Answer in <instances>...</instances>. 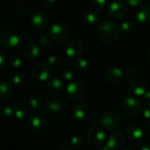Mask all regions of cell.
I'll return each instance as SVG.
<instances>
[{
	"mask_svg": "<svg viewBox=\"0 0 150 150\" xmlns=\"http://www.w3.org/2000/svg\"><path fill=\"white\" fill-rule=\"evenodd\" d=\"M120 33V26L111 20H106L101 22L96 30V35L99 40L103 43L108 45L115 43L118 40Z\"/></svg>",
	"mask_w": 150,
	"mask_h": 150,
	"instance_id": "6da1fadb",
	"label": "cell"
},
{
	"mask_svg": "<svg viewBox=\"0 0 150 150\" xmlns=\"http://www.w3.org/2000/svg\"><path fill=\"white\" fill-rule=\"evenodd\" d=\"M142 109L141 102L133 96H129L125 98L120 103V110L121 112L128 117H132L138 114Z\"/></svg>",
	"mask_w": 150,
	"mask_h": 150,
	"instance_id": "7a4b0ae2",
	"label": "cell"
},
{
	"mask_svg": "<svg viewBox=\"0 0 150 150\" xmlns=\"http://www.w3.org/2000/svg\"><path fill=\"white\" fill-rule=\"evenodd\" d=\"M100 123L105 129L109 131H114L120 127L121 117L120 116L112 110H107L103 112L100 117Z\"/></svg>",
	"mask_w": 150,
	"mask_h": 150,
	"instance_id": "3957f363",
	"label": "cell"
},
{
	"mask_svg": "<svg viewBox=\"0 0 150 150\" xmlns=\"http://www.w3.org/2000/svg\"><path fill=\"white\" fill-rule=\"evenodd\" d=\"M48 35L53 42H63L69 36V29L61 22H54L50 27Z\"/></svg>",
	"mask_w": 150,
	"mask_h": 150,
	"instance_id": "277c9868",
	"label": "cell"
},
{
	"mask_svg": "<svg viewBox=\"0 0 150 150\" xmlns=\"http://www.w3.org/2000/svg\"><path fill=\"white\" fill-rule=\"evenodd\" d=\"M32 77L36 81H47L51 74V68L49 64L37 63L34 64L30 69Z\"/></svg>",
	"mask_w": 150,
	"mask_h": 150,
	"instance_id": "5b68a950",
	"label": "cell"
},
{
	"mask_svg": "<svg viewBox=\"0 0 150 150\" xmlns=\"http://www.w3.org/2000/svg\"><path fill=\"white\" fill-rule=\"evenodd\" d=\"M47 123L46 117L41 112H35L29 116L27 120V127L29 131L37 132L42 131Z\"/></svg>",
	"mask_w": 150,
	"mask_h": 150,
	"instance_id": "8992f818",
	"label": "cell"
},
{
	"mask_svg": "<svg viewBox=\"0 0 150 150\" xmlns=\"http://www.w3.org/2000/svg\"><path fill=\"white\" fill-rule=\"evenodd\" d=\"M84 50V44L79 39H71L65 45V55L69 58H79Z\"/></svg>",
	"mask_w": 150,
	"mask_h": 150,
	"instance_id": "52a82bcc",
	"label": "cell"
},
{
	"mask_svg": "<svg viewBox=\"0 0 150 150\" xmlns=\"http://www.w3.org/2000/svg\"><path fill=\"white\" fill-rule=\"evenodd\" d=\"M88 141L95 146H100L106 141V133L99 126H92L87 132Z\"/></svg>",
	"mask_w": 150,
	"mask_h": 150,
	"instance_id": "ba28073f",
	"label": "cell"
},
{
	"mask_svg": "<svg viewBox=\"0 0 150 150\" xmlns=\"http://www.w3.org/2000/svg\"><path fill=\"white\" fill-rule=\"evenodd\" d=\"M66 96L71 101L81 100L85 94V87L81 82H71L65 88Z\"/></svg>",
	"mask_w": 150,
	"mask_h": 150,
	"instance_id": "9c48e42d",
	"label": "cell"
},
{
	"mask_svg": "<svg viewBox=\"0 0 150 150\" xmlns=\"http://www.w3.org/2000/svg\"><path fill=\"white\" fill-rule=\"evenodd\" d=\"M21 42V36L19 34L12 29L5 30L0 35V42L6 48L16 47Z\"/></svg>",
	"mask_w": 150,
	"mask_h": 150,
	"instance_id": "30bf717a",
	"label": "cell"
},
{
	"mask_svg": "<svg viewBox=\"0 0 150 150\" xmlns=\"http://www.w3.org/2000/svg\"><path fill=\"white\" fill-rule=\"evenodd\" d=\"M128 13L127 6L119 0H116L110 4L108 6V13L110 17L114 19H122L124 18Z\"/></svg>",
	"mask_w": 150,
	"mask_h": 150,
	"instance_id": "8fae6325",
	"label": "cell"
},
{
	"mask_svg": "<svg viewBox=\"0 0 150 150\" xmlns=\"http://www.w3.org/2000/svg\"><path fill=\"white\" fill-rule=\"evenodd\" d=\"M47 93L53 97L60 96L64 91V84L59 78L54 77L48 81L46 85Z\"/></svg>",
	"mask_w": 150,
	"mask_h": 150,
	"instance_id": "7c38bea8",
	"label": "cell"
},
{
	"mask_svg": "<svg viewBox=\"0 0 150 150\" xmlns=\"http://www.w3.org/2000/svg\"><path fill=\"white\" fill-rule=\"evenodd\" d=\"M89 112V106L87 103L79 102L75 103L71 110V117L75 121L83 120Z\"/></svg>",
	"mask_w": 150,
	"mask_h": 150,
	"instance_id": "4fadbf2b",
	"label": "cell"
},
{
	"mask_svg": "<svg viewBox=\"0 0 150 150\" xmlns=\"http://www.w3.org/2000/svg\"><path fill=\"white\" fill-rule=\"evenodd\" d=\"M129 88L137 96H144L146 92V82L144 78L140 76H134L129 82Z\"/></svg>",
	"mask_w": 150,
	"mask_h": 150,
	"instance_id": "5bb4252c",
	"label": "cell"
},
{
	"mask_svg": "<svg viewBox=\"0 0 150 150\" xmlns=\"http://www.w3.org/2000/svg\"><path fill=\"white\" fill-rule=\"evenodd\" d=\"M125 141L126 138L122 132H114L106 139V144L111 150H117L124 147Z\"/></svg>",
	"mask_w": 150,
	"mask_h": 150,
	"instance_id": "9a60e30c",
	"label": "cell"
},
{
	"mask_svg": "<svg viewBox=\"0 0 150 150\" xmlns=\"http://www.w3.org/2000/svg\"><path fill=\"white\" fill-rule=\"evenodd\" d=\"M31 25L34 28L37 30H43L47 28L49 23V19L47 15L41 11L35 12L31 16Z\"/></svg>",
	"mask_w": 150,
	"mask_h": 150,
	"instance_id": "2e32d148",
	"label": "cell"
},
{
	"mask_svg": "<svg viewBox=\"0 0 150 150\" xmlns=\"http://www.w3.org/2000/svg\"><path fill=\"white\" fill-rule=\"evenodd\" d=\"M126 138L133 144H138L143 139V131L140 127L135 125H129L126 128Z\"/></svg>",
	"mask_w": 150,
	"mask_h": 150,
	"instance_id": "e0dca14e",
	"label": "cell"
},
{
	"mask_svg": "<svg viewBox=\"0 0 150 150\" xmlns=\"http://www.w3.org/2000/svg\"><path fill=\"white\" fill-rule=\"evenodd\" d=\"M62 110L63 103L57 99H50L44 105V111L50 116H57L60 114Z\"/></svg>",
	"mask_w": 150,
	"mask_h": 150,
	"instance_id": "ac0fdd59",
	"label": "cell"
},
{
	"mask_svg": "<svg viewBox=\"0 0 150 150\" xmlns=\"http://www.w3.org/2000/svg\"><path fill=\"white\" fill-rule=\"evenodd\" d=\"M29 12V6L23 1H18L14 3L11 8V13L15 18H23L28 15Z\"/></svg>",
	"mask_w": 150,
	"mask_h": 150,
	"instance_id": "d6986e66",
	"label": "cell"
},
{
	"mask_svg": "<svg viewBox=\"0 0 150 150\" xmlns=\"http://www.w3.org/2000/svg\"><path fill=\"white\" fill-rule=\"evenodd\" d=\"M124 71L118 67H113L107 71L106 72V80L110 84H117L123 79Z\"/></svg>",
	"mask_w": 150,
	"mask_h": 150,
	"instance_id": "ffe728a7",
	"label": "cell"
},
{
	"mask_svg": "<svg viewBox=\"0 0 150 150\" xmlns=\"http://www.w3.org/2000/svg\"><path fill=\"white\" fill-rule=\"evenodd\" d=\"M136 21L140 25L150 24V6H144L140 8L135 16Z\"/></svg>",
	"mask_w": 150,
	"mask_h": 150,
	"instance_id": "44dd1931",
	"label": "cell"
},
{
	"mask_svg": "<svg viewBox=\"0 0 150 150\" xmlns=\"http://www.w3.org/2000/svg\"><path fill=\"white\" fill-rule=\"evenodd\" d=\"M22 51H23L24 56L29 59L36 58L40 53V50H39L38 46L35 43H32V42L26 43L23 46Z\"/></svg>",
	"mask_w": 150,
	"mask_h": 150,
	"instance_id": "7402d4cb",
	"label": "cell"
},
{
	"mask_svg": "<svg viewBox=\"0 0 150 150\" xmlns=\"http://www.w3.org/2000/svg\"><path fill=\"white\" fill-rule=\"evenodd\" d=\"M13 94V88L12 84L7 81H0V100H7L12 97Z\"/></svg>",
	"mask_w": 150,
	"mask_h": 150,
	"instance_id": "603a6c76",
	"label": "cell"
},
{
	"mask_svg": "<svg viewBox=\"0 0 150 150\" xmlns=\"http://www.w3.org/2000/svg\"><path fill=\"white\" fill-rule=\"evenodd\" d=\"M13 111H14V117L18 119H21L25 117V116L28 114V103L25 101H19L15 103L13 106Z\"/></svg>",
	"mask_w": 150,
	"mask_h": 150,
	"instance_id": "cb8c5ba5",
	"label": "cell"
},
{
	"mask_svg": "<svg viewBox=\"0 0 150 150\" xmlns=\"http://www.w3.org/2000/svg\"><path fill=\"white\" fill-rule=\"evenodd\" d=\"M83 20L88 24H96L100 21L101 17L98 13H96L94 10H88L83 15Z\"/></svg>",
	"mask_w": 150,
	"mask_h": 150,
	"instance_id": "d4e9b609",
	"label": "cell"
},
{
	"mask_svg": "<svg viewBox=\"0 0 150 150\" xmlns=\"http://www.w3.org/2000/svg\"><path fill=\"white\" fill-rule=\"evenodd\" d=\"M29 105L33 110H40L43 105V98L39 94H34L29 98Z\"/></svg>",
	"mask_w": 150,
	"mask_h": 150,
	"instance_id": "484cf974",
	"label": "cell"
},
{
	"mask_svg": "<svg viewBox=\"0 0 150 150\" xmlns=\"http://www.w3.org/2000/svg\"><path fill=\"white\" fill-rule=\"evenodd\" d=\"M14 116L13 108L11 106H6L0 111V119L2 121H10Z\"/></svg>",
	"mask_w": 150,
	"mask_h": 150,
	"instance_id": "4316f807",
	"label": "cell"
},
{
	"mask_svg": "<svg viewBox=\"0 0 150 150\" xmlns=\"http://www.w3.org/2000/svg\"><path fill=\"white\" fill-rule=\"evenodd\" d=\"M120 28H121V31L125 35H132L135 31L136 24L132 21H125L121 24Z\"/></svg>",
	"mask_w": 150,
	"mask_h": 150,
	"instance_id": "83f0119b",
	"label": "cell"
},
{
	"mask_svg": "<svg viewBox=\"0 0 150 150\" xmlns=\"http://www.w3.org/2000/svg\"><path fill=\"white\" fill-rule=\"evenodd\" d=\"M75 69H76L78 71L80 72H85L87 71L88 68V60L84 59V58H77L76 61H75Z\"/></svg>",
	"mask_w": 150,
	"mask_h": 150,
	"instance_id": "f1b7e54d",
	"label": "cell"
},
{
	"mask_svg": "<svg viewBox=\"0 0 150 150\" xmlns=\"http://www.w3.org/2000/svg\"><path fill=\"white\" fill-rule=\"evenodd\" d=\"M27 83V77L22 73H18L13 77V85L17 88H22Z\"/></svg>",
	"mask_w": 150,
	"mask_h": 150,
	"instance_id": "f546056e",
	"label": "cell"
},
{
	"mask_svg": "<svg viewBox=\"0 0 150 150\" xmlns=\"http://www.w3.org/2000/svg\"><path fill=\"white\" fill-rule=\"evenodd\" d=\"M70 145L73 148H81L84 145V140H83L82 137L78 136V135H75V136H73V137L71 138V139H70Z\"/></svg>",
	"mask_w": 150,
	"mask_h": 150,
	"instance_id": "4dcf8cb0",
	"label": "cell"
},
{
	"mask_svg": "<svg viewBox=\"0 0 150 150\" xmlns=\"http://www.w3.org/2000/svg\"><path fill=\"white\" fill-rule=\"evenodd\" d=\"M92 6L98 11H103L108 7V0H92Z\"/></svg>",
	"mask_w": 150,
	"mask_h": 150,
	"instance_id": "1f68e13d",
	"label": "cell"
},
{
	"mask_svg": "<svg viewBox=\"0 0 150 150\" xmlns=\"http://www.w3.org/2000/svg\"><path fill=\"white\" fill-rule=\"evenodd\" d=\"M10 64L13 67H15V68L20 67L22 64V59H21V57L20 56H18V55H13V56H11V57H10Z\"/></svg>",
	"mask_w": 150,
	"mask_h": 150,
	"instance_id": "d6a6232c",
	"label": "cell"
},
{
	"mask_svg": "<svg viewBox=\"0 0 150 150\" xmlns=\"http://www.w3.org/2000/svg\"><path fill=\"white\" fill-rule=\"evenodd\" d=\"M61 63V57L58 55H51L48 58V64L50 66H57Z\"/></svg>",
	"mask_w": 150,
	"mask_h": 150,
	"instance_id": "836d02e7",
	"label": "cell"
},
{
	"mask_svg": "<svg viewBox=\"0 0 150 150\" xmlns=\"http://www.w3.org/2000/svg\"><path fill=\"white\" fill-rule=\"evenodd\" d=\"M38 42L40 43L41 46L42 47H47V46H50V38L49 36V35H41L38 39Z\"/></svg>",
	"mask_w": 150,
	"mask_h": 150,
	"instance_id": "e575fe53",
	"label": "cell"
},
{
	"mask_svg": "<svg viewBox=\"0 0 150 150\" xmlns=\"http://www.w3.org/2000/svg\"><path fill=\"white\" fill-rule=\"evenodd\" d=\"M62 78L64 81H69L72 80V78H73V72L71 71H70V70H65L62 73Z\"/></svg>",
	"mask_w": 150,
	"mask_h": 150,
	"instance_id": "d590c367",
	"label": "cell"
},
{
	"mask_svg": "<svg viewBox=\"0 0 150 150\" xmlns=\"http://www.w3.org/2000/svg\"><path fill=\"white\" fill-rule=\"evenodd\" d=\"M142 115L145 118L150 119V105H146L142 108Z\"/></svg>",
	"mask_w": 150,
	"mask_h": 150,
	"instance_id": "8d00e7d4",
	"label": "cell"
},
{
	"mask_svg": "<svg viewBox=\"0 0 150 150\" xmlns=\"http://www.w3.org/2000/svg\"><path fill=\"white\" fill-rule=\"evenodd\" d=\"M39 2L41 5L44 6H51L52 5L55 4L56 0H39Z\"/></svg>",
	"mask_w": 150,
	"mask_h": 150,
	"instance_id": "74e56055",
	"label": "cell"
},
{
	"mask_svg": "<svg viewBox=\"0 0 150 150\" xmlns=\"http://www.w3.org/2000/svg\"><path fill=\"white\" fill-rule=\"evenodd\" d=\"M143 0H126V2L131 6H138L142 3Z\"/></svg>",
	"mask_w": 150,
	"mask_h": 150,
	"instance_id": "f35d334b",
	"label": "cell"
},
{
	"mask_svg": "<svg viewBox=\"0 0 150 150\" xmlns=\"http://www.w3.org/2000/svg\"><path fill=\"white\" fill-rule=\"evenodd\" d=\"M6 65V60H5V57L3 56L2 53H0V70H2Z\"/></svg>",
	"mask_w": 150,
	"mask_h": 150,
	"instance_id": "ab89813d",
	"label": "cell"
},
{
	"mask_svg": "<svg viewBox=\"0 0 150 150\" xmlns=\"http://www.w3.org/2000/svg\"><path fill=\"white\" fill-rule=\"evenodd\" d=\"M96 150H111V149L109 147V146H108L107 144H105V145L102 144V145H100V146L96 148Z\"/></svg>",
	"mask_w": 150,
	"mask_h": 150,
	"instance_id": "60d3db41",
	"label": "cell"
},
{
	"mask_svg": "<svg viewBox=\"0 0 150 150\" xmlns=\"http://www.w3.org/2000/svg\"><path fill=\"white\" fill-rule=\"evenodd\" d=\"M138 150H150V146L149 145H142L139 147Z\"/></svg>",
	"mask_w": 150,
	"mask_h": 150,
	"instance_id": "b9f144b4",
	"label": "cell"
},
{
	"mask_svg": "<svg viewBox=\"0 0 150 150\" xmlns=\"http://www.w3.org/2000/svg\"><path fill=\"white\" fill-rule=\"evenodd\" d=\"M144 97H145V99L150 103V91H146V92L144 94Z\"/></svg>",
	"mask_w": 150,
	"mask_h": 150,
	"instance_id": "7bdbcfd3",
	"label": "cell"
},
{
	"mask_svg": "<svg viewBox=\"0 0 150 150\" xmlns=\"http://www.w3.org/2000/svg\"><path fill=\"white\" fill-rule=\"evenodd\" d=\"M146 57H147L148 60L150 61V47H149V48H148V50H147V52H146Z\"/></svg>",
	"mask_w": 150,
	"mask_h": 150,
	"instance_id": "ee69618b",
	"label": "cell"
},
{
	"mask_svg": "<svg viewBox=\"0 0 150 150\" xmlns=\"http://www.w3.org/2000/svg\"><path fill=\"white\" fill-rule=\"evenodd\" d=\"M58 150H72V149L70 148V147H62V148H60Z\"/></svg>",
	"mask_w": 150,
	"mask_h": 150,
	"instance_id": "f6af8a7d",
	"label": "cell"
},
{
	"mask_svg": "<svg viewBox=\"0 0 150 150\" xmlns=\"http://www.w3.org/2000/svg\"><path fill=\"white\" fill-rule=\"evenodd\" d=\"M122 150H132L131 147H125V148H123Z\"/></svg>",
	"mask_w": 150,
	"mask_h": 150,
	"instance_id": "bcb514c9",
	"label": "cell"
},
{
	"mask_svg": "<svg viewBox=\"0 0 150 150\" xmlns=\"http://www.w3.org/2000/svg\"><path fill=\"white\" fill-rule=\"evenodd\" d=\"M148 133H149V136H150V122H149V126H148Z\"/></svg>",
	"mask_w": 150,
	"mask_h": 150,
	"instance_id": "7dc6e473",
	"label": "cell"
},
{
	"mask_svg": "<svg viewBox=\"0 0 150 150\" xmlns=\"http://www.w3.org/2000/svg\"><path fill=\"white\" fill-rule=\"evenodd\" d=\"M0 110H1V104H0Z\"/></svg>",
	"mask_w": 150,
	"mask_h": 150,
	"instance_id": "c3c4849f",
	"label": "cell"
},
{
	"mask_svg": "<svg viewBox=\"0 0 150 150\" xmlns=\"http://www.w3.org/2000/svg\"><path fill=\"white\" fill-rule=\"evenodd\" d=\"M0 132H1V128H0Z\"/></svg>",
	"mask_w": 150,
	"mask_h": 150,
	"instance_id": "681fc988",
	"label": "cell"
}]
</instances>
